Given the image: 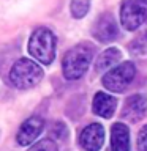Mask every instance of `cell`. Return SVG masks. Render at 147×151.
<instances>
[{
  "mask_svg": "<svg viewBox=\"0 0 147 151\" xmlns=\"http://www.w3.org/2000/svg\"><path fill=\"white\" fill-rule=\"evenodd\" d=\"M93 60V49L89 44H78L65 54L62 61V71L65 79L78 80L87 73Z\"/></svg>",
  "mask_w": 147,
  "mask_h": 151,
  "instance_id": "6da1fadb",
  "label": "cell"
},
{
  "mask_svg": "<svg viewBox=\"0 0 147 151\" xmlns=\"http://www.w3.org/2000/svg\"><path fill=\"white\" fill-rule=\"evenodd\" d=\"M28 52L43 65H51L55 57V35L49 28L40 27L28 40Z\"/></svg>",
  "mask_w": 147,
  "mask_h": 151,
  "instance_id": "7a4b0ae2",
  "label": "cell"
},
{
  "mask_svg": "<svg viewBox=\"0 0 147 151\" xmlns=\"http://www.w3.org/2000/svg\"><path fill=\"white\" fill-rule=\"evenodd\" d=\"M43 79V69L40 65H36L33 60L21 58L13 65L9 71V80L16 88L27 90L40 83Z\"/></svg>",
  "mask_w": 147,
  "mask_h": 151,
  "instance_id": "3957f363",
  "label": "cell"
},
{
  "mask_svg": "<svg viewBox=\"0 0 147 151\" xmlns=\"http://www.w3.org/2000/svg\"><path fill=\"white\" fill-rule=\"evenodd\" d=\"M147 21V0H123L120 6V22L130 32L138 30Z\"/></svg>",
  "mask_w": 147,
  "mask_h": 151,
  "instance_id": "277c9868",
  "label": "cell"
},
{
  "mask_svg": "<svg viewBox=\"0 0 147 151\" xmlns=\"http://www.w3.org/2000/svg\"><path fill=\"white\" fill-rule=\"evenodd\" d=\"M135 76H136L135 63L125 61V63L116 66L114 69H111L109 73H106L103 76V85L109 90V91L120 93L133 82Z\"/></svg>",
  "mask_w": 147,
  "mask_h": 151,
  "instance_id": "5b68a950",
  "label": "cell"
},
{
  "mask_svg": "<svg viewBox=\"0 0 147 151\" xmlns=\"http://www.w3.org/2000/svg\"><path fill=\"white\" fill-rule=\"evenodd\" d=\"M104 143V129L100 123L85 126L79 135V145L85 151H100Z\"/></svg>",
  "mask_w": 147,
  "mask_h": 151,
  "instance_id": "8992f818",
  "label": "cell"
},
{
  "mask_svg": "<svg viewBox=\"0 0 147 151\" xmlns=\"http://www.w3.org/2000/svg\"><path fill=\"white\" fill-rule=\"evenodd\" d=\"M92 33H93V36L101 42H111V41L116 40L117 35H119V28H117V24L114 21L112 14H109V13L101 14V16L97 19V22L93 24Z\"/></svg>",
  "mask_w": 147,
  "mask_h": 151,
  "instance_id": "52a82bcc",
  "label": "cell"
},
{
  "mask_svg": "<svg viewBox=\"0 0 147 151\" xmlns=\"http://www.w3.org/2000/svg\"><path fill=\"white\" fill-rule=\"evenodd\" d=\"M147 113V99L142 94H133L125 101L122 110V118L131 123H138Z\"/></svg>",
  "mask_w": 147,
  "mask_h": 151,
  "instance_id": "ba28073f",
  "label": "cell"
},
{
  "mask_svg": "<svg viewBox=\"0 0 147 151\" xmlns=\"http://www.w3.org/2000/svg\"><path fill=\"white\" fill-rule=\"evenodd\" d=\"M43 127H44V121H43V118H40V116H30L28 120H25L22 123L21 127H19L17 135H16L17 143L22 145V146H27V145L33 143V140L41 134Z\"/></svg>",
  "mask_w": 147,
  "mask_h": 151,
  "instance_id": "9c48e42d",
  "label": "cell"
},
{
  "mask_svg": "<svg viewBox=\"0 0 147 151\" xmlns=\"http://www.w3.org/2000/svg\"><path fill=\"white\" fill-rule=\"evenodd\" d=\"M116 107H117V99L112 98L111 94H108L104 91H98L95 94L93 102H92V109L98 116L111 118L114 115V112H116Z\"/></svg>",
  "mask_w": 147,
  "mask_h": 151,
  "instance_id": "30bf717a",
  "label": "cell"
},
{
  "mask_svg": "<svg viewBox=\"0 0 147 151\" xmlns=\"http://www.w3.org/2000/svg\"><path fill=\"white\" fill-rule=\"evenodd\" d=\"M111 151H130V131L123 123H114L111 127Z\"/></svg>",
  "mask_w": 147,
  "mask_h": 151,
  "instance_id": "8fae6325",
  "label": "cell"
},
{
  "mask_svg": "<svg viewBox=\"0 0 147 151\" xmlns=\"http://www.w3.org/2000/svg\"><path fill=\"white\" fill-rule=\"evenodd\" d=\"M120 60H122V52L117 47H109L97 58V61H95V71L97 73H106V71H109V68H112Z\"/></svg>",
  "mask_w": 147,
  "mask_h": 151,
  "instance_id": "7c38bea8",
  "label": "cell"
},
{
  "mask_svg": "<svg viewBox=\"0 0 147 151\" xmlns=\"http://www.w3.org/2000/svg\"><path fill=\"white\" fill-rule=\"evenodd\" d=\"M89 6H90V0H71V3H70L71 14L76 19L84 17L89 11Z\"/></svg>",
  "mask_w": 147,
  "mask_h": 151,
  "instance_id": "4fadbf2b",
  "label": "cell"
},
{
  "mask_svg": "<svg viewBox=\"0 0 147 151\" xmlns=\"http://www.w3.org/2000/svg\"><path fill=\"white\" fill-rule=\"evenodd\" d=\"M28 151H57V145H55L54 140L44 139V140L36 142Z\"/></svg>",
  "mask_w": 147,
  "mask_h": 151,
  "instance_id": "5bb4252c",
  "label": "cell"
},
{
  "mask_svg": "<svg viewBox=\"0 0 147 151\" xmlns=\"http://www.w3.org/2000/svg\"><path fill=\"white\" fill-rule=\"evenodd\" d=\"M138 151H147V124L142 126L138 135Z\"/></svg>",
  "mask_w": 147,
  "mask_h": 151,
  "instance_id": "9a60e30c",
  "label": "cell"
}]
</instances>
